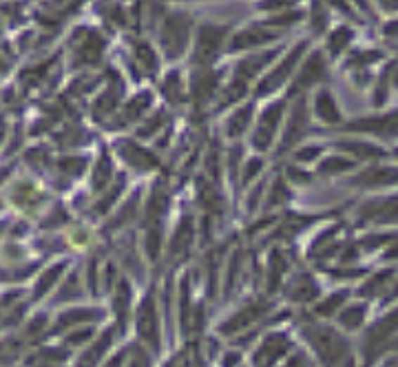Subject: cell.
I'll return each mask as SVG.
<instances>
[{
    "label": "cell",
    "instance_id": "cell-31",
    "mask_svg": "<svg viewBox=\"0 0 398 367\" xmlns=\"http://www.w3.org/2000/svg\"><path fill=\"white\" fill-rule=\"evenodd\" d=\"M349 42H352V32H349V29H336V32L330 36V51L336 56L339 51H343Z\"/></svg>",
    "mask_w": 398,
    "mask_h": 367
},
{
    "label": "cell",
    "instance_id": "cell-45",
    "mask_svg": "<svg viewBox=\"0 0 398 367\" xmlns=\"http://www.w3.org/2000/svg\"><path fill=\"white\" fill-rule=\"evenodd\" d=\"M124 361H127V354L124 352H120L117 356H113L109 363H106V367H124Z\"/></svg>",
    "mask_w": 398,
    "mask_h": 367
},
{
    "label": "cell",
    "instance_id": "cell-37",
    "mask_svg": "<svg viewBox=\"0 0 398 367\" xmlns=\"http://www.w3.org/2000/svg\"><path fill=\"white\" fill-rule=\"evenodd\" d=\"M347 150H352L354 155L367 160V157H376V155H383V153L376 148V146H370V144H345Z\"/></svg>",
    "mask_w": 398,
    "mask_h": 367
},
{
    "label": "cell",
    "instance_id": "cell-1",
    "mask_svg": "<svg viewBox=\"0 0 398 367\" xmlns=\"http://www.w3.org/2000/svg\"><path fill=\"white\" fill-rule=\"evenodd\" d=\"M191 34V22L186 13H171L162 27V47L166 49L168 58H177L186 49Z\"/></svg>",
    "mask_w": 398,
    "mask_h": 367
},
{
    "label": "cell",
    "instance_id": "cell-50",
    "mask_svg": "<svg viewBox=\"0 0 398 367\" xmlns=\"http://www.w3.org/2000/svg\"><path fill=\"white\" fill-rule=\"evenodd\" d=\"M394 86H398V71L394 73Z\"/></svg>",
    "mask_w": 398,
    "mask_h": 367
},
{
    "label": "cell",
    "instance_id": "cell-3",
    "mask_svg": "<svg viewBox=\"0 0 398 367\" xmlns=\"http://www.w3.org/2000/svg\"><path fill=\"white\" fill-rule=\"evenodd\" d=\"M310 341L314 345V349L319 352V356L326 361V365L336 367L343 356H347V347L345 343L330 330H310Z\"/></svg>",
    "mask_w": 398,
    "mask_h": 367
},
{
    "label": "cell",
    "instance_id": "cell-51",
    "mask_svg": "<svg viewBox=\"0 0 398 367\" xmlns=\"http://www.w3.org/2000/svg\"><path fill=\"white\" fill-rule=\"evenodd\" d=\"M40 367H56V365H40Z\"/></svg>",
    "mask_w": 398,
    "mask_h": 367
},
{
    "label": "cell",
    "instance_id": "cell-12",
    "mask_svg": "<svg viewBox=\"0 0 398 367\" xmlns=\"http://www.w3.org/2000/svg\"><path fill=\"white\" fill-rule=\"evenodd\" d=\"M323 75H326V60H323V56H321V53H312V58L301 69L295 86L297 89H308V86H312L314 82H319L321 78H323Z\"/></svg>",
    "mask_w": 398,
    "mask_h": 367
},
{
    "label": "cell",
    "instance_id": "cell-36",
    "mask_svg": "<svg viewBox=\"0 0 398 367\" xmlns=\"http://www.w3.org/2000/svg\"><path fill=\"white\" fill-rule=\"evenodd\" d=\"M127 367H150V359L146 356L144 349L133 347V352L127 354Z\"/></svg>",
    "mask_w": 398,
    "mask_h": 367
},
{
    "label": "cell",
    "instance_id": "cell-47",
    "mask_svg": "<svg viewBox=\"0 0 398 367\" xmlns=\"http://www.w3.org/2000/svg\"><path fill=\"white\" fill-rule=\"evenodd\" d=\"M166 367H186V359H184V356L179 354V356H175L171 363H168Z\"/></svg>",
    "mask_w": 398,
    "mask_h": 367
},
{
    "label": "cell",
    "instance_id": "cell-13",
    "mask_svg": "<svg viewBox=\"0 0 398 367\" xmlns=\"http://www.w3.org/2000/svg\"><path fill=\"white\" fill-rule=\"evenodd\" d=\"M264 314V305L262 303H255V305H248V308L239 310L233 318H228L226 323L222 326V332L224 334H233V332H239L243 328H248L250 323Z\"/></svg>",
    "mask_w": 398,
    "mask_h": 367
},
{
    "label": "cell",
    "instance_id": "cell-24",
    "mask_svg": "<svg viewBox=\"0 0 398 367\" xmlns=\"http://www.w3.org/2000/svg\"><path fill=\"white\" fill-rule=\"evenodd\" d=\"M150 106V94H140V96H135L129 104H127V109L124 113L120 115V127L122 124H127V122H133L137 117H142V113Z\"/></svg>",
    "mask_w": 398,
    "mask_h": 367
},
{
    "label": "cell",
    "instance_id": "cell-19",
    "mask_svg": "<svg viewBox=\"0 0 398 367\" xmlns=\"http://www.w3.org/2000/svg\"><path fill=\"white\" fill-rule=\"evenodd\" d=\"M102 312L100 310H69L65 314H60L56 321V330H63V328H71V326H78V323H86V321H94L98 318Z\"/></svg>",
    "mask_w": 398,
    "mask_h": 367
},
{
    "label": "cell",
    "instance_id": "cell-17",
    "mask_svg": "<svg viewBox=\"0 0 398 367\" xmlns=\"http://www.w3.org/2000/svg\"><path fill=\"white\" fill-rule=\"evenodd\" d=\"M316 115L328 122V124H336V122H341V113H339V106L332 100V96L328 91H321L316 96Z\"/></svg>",
    "mask_w": 398,
    "mask_h": 367
},
{
    "label": "cell",
    "instance_id": "cell-28",
    "mask_svg": "<svg viewBox=\"0 0 398 367\" xmlns=\"http://www.w3.org/2000/svg\"><path fill=\"white\" fill-rule=\"evenodd\" d=\"M374 124H357V129H367L374 133H387V135H398V117H387V120H370Z\"/></svg>",
    "mask_w": 398,
    "mask_h": 367
},
{
    "label": "cell",
    "instance_id": "cell-22",
    "mask_svg": "<svg viewBox=\"0 0 398 367\" xmlns=\"http://www.w3.org/2000/svg\"><path fill=\"white\" fill-rule=\"evenodd\" d=\"M359 181L365 186H390V184H398V171H394V168H376V171L365 173Z\"/></svg>",
    "mask_w": 398,
    "mask_h": 367
},
{
    "label": "cell",
    "instance_id": "cell-15",
    "mask_svg": "<svg viewBox=\"0 0 398 367\" xmlns=\"http://www.w3.org/2000/svg\"><path fill=\"white\" fill-rule=\"evenodd\" d=\"M274 34L266 32V29H248V32H239L233 38V49H250V47H262V44L270 42Z\"/></svg>",
    "mask_w": 398,
    "mask_h": 367
},
{
    "label": "cell",
    "instance_id": "cell-48",
    "mask_svg": "<svg viewBox=\"0 0 398 367\" xmlns=\"http://www.w3.org/2000/svg\"><path fill=\"white\" fill-rule=\"evenodd\" d=\"M385 32H387V36H394V32H398V22L387 25V27H385Z\"/></svg>",
    "mask_w": 398,
    "mask_h": 367
},
{
    "label": "cell",
    "instance_id": "cell-43",
    "mask_svg": "<svg viewBox=\"0 0 398 367\" xmlns=\"http://www.w3.org/2000/svg\"><path fill=\"white\" fill-rule=\"evenodd\" d=\"M274 195H272V204H277V202H281V200H285V197H288V193H285V188L281 186V181L277 184V186H274V191H272Z\"/></svg>",
    "mask_w": 398,
    "mask_h": 367
},
{
    "label": "cell",
    "instance_id": "cell-35",
    "mask_svg": "<svg viewBox=\"0 0 398 367\" xmlns=\"http://www.w3.org/2000/svg\"><path fill=\"white\" fill-rule=\"evenodd\" d=\"M164 122H166V115L160 111V113H155V115H153L148 122H146V124L140 129V137H150L153 133H158L162 127H164Z\"/></svg>",
    "mask_w": 398,
    "mask_h": 367
},
{
    "label": "cell",
    "instance_id": "cell-27",
    "mask_svg": "<svg viewBox=\"0 0 398 367\" xmlns=\"http://www.w3.org/2000/svg\"><path fill=\"white\" fill-rule=\"evenodd\" d=\"M58 168H60V173L67 175V177H75L78 179L82 173H84V168H86V160L84 157H65V160H60L58 162Z\"/></svg>",
    "mask_w": 398,
    "mask_h": 367
},
{
    "label": "cell",
    "instance_id": "cell-29",
    "mask_svg": "<svg viewBox=\"0 0 398 367\" xmlns=\"http://www.w3.org/2000/svg\"><path fill=\"white\" fill-rule=\"evenodd\" d=\"M164 96L171 102H179L184 98V84H181L179 73H171L164 80Z\"/></svg>",
    "mask_w": 398,
    "mask_h": 367
},
{
    "label": "cell",
    "instance_id": "cell-39",
    "mask_svg": "<svg viewBox=\"0 0 398 367\" xmlns=\"http://www.w3.org/2000/svg\"><path fill=\"white\" fill-rule=\"evenodd\" d=\"M91 336H94V330H91V328H80V330H75L71 336H67V343L78 347V345H82L84 341H89Z\"/></svg>",
    "mask_w": 398,
    "mask_h": 367
},
{
    "label": "cell",
    "instance_id": "cell-41",
    "mask_svg": "<svg viewBox=\"0 0 398 367\" xmlns=\"http://www.w3.org/2000/svg\"><path fill=\"white\" fill-rule=\"evenodd\" d=\"M259 171H262V162L257 160L255 164H248V166H246V173H243V175H246V177H243V179H246V181H250L252 177H257V173H259Z\"/></svg>",
    "mask_w": 398,
    "mask_h": 367
},
{
    "label": "cell",
    "instance_id": "cell-16",
    "mask_svg": "<svg viewBox=\"0 0 398 367\" xmlns=\"http://www.w3.org/2000/svg\"><path fill=\"white\" fill-rule=\"evenodd\" d=\"M252 113H255V106L248 104V106H243V109L235 111L233 117L228 120V137L231 140H237V137H241L243 133H246L250 129V122H252Z\"/></svg>",
    "mask_w": 398,
    "mask_h": 367
},
{
    "label": "cell",
    "instance_id": "cell-30",
    "mask_svg": "<svg viewBox=\"0 0 398 367\" xmlns=\"http://www.w3.org/2000/svg\"><path fill=\"white\" fill-rule=\"evenodd\" d=\"M135 56H137V60H140V65H142L144 71L153 73L158 69V58H155V53H153V49L148 47V44H135Z\"/></svg>",
    "mask_w": 398,
    "mask_h": 367
},
{
    "label": "cell",
    "instance_id": "cell-10",
    "mask_svg": "<svg viewBox=\"0 0 398 367\" xmlns=\"http://www.w3.org/2000/svg\"><path fill=\"white\" fill-rule=\"evenodd\" d=\"M305 127H308V109H305V102H299V104H295L293 113H290V122H288V129H285L283 142H281V150L293 146L305 133Z\"/></svg>",
    "mask_w": 398,
    "mask_h": 367
},
{
    "label": "cell",
    "instance_id": "cell-23",
    "mask_svg": "<svg viewBox=\"0 0 398 367\" xmlns=\"http://www.w3.org/2000/svg\"><path fill=\"white\" fill-rule=\"evenodd\" d=\"M193 235H195V231H193V219L186 217V219H184V221L177 226L175 237H173V241H171V252H173V255H179V252L186 250L188 243L193 241Z\"/></svg>",
    "mask_w": 398,
    "mask_h": 367
},
{
    "label": "cell",
    "instance_id": "cell-42",
    "mask_svg": "<svg viewBox=\"0 0 398 367\" xmlns=\"http://www.w3.org/2000/svg\"><path fill=\"white\" fill-rule=\"evenodd\" d=\"M319 153H321V148L314 146V148H305V150H301L297 157H299V162H310V160H314V155H319Z\"/></svg>",
    "mask_w": 398,
    "mask_h": 367
},
{
    "label": "cell",
    "instance_id": "cell-49",
    "mask_svg": "<svg viewBox=\"0 0 398 367\" xmlns=\"http://www.w3.org/2000/svg\"><path fill=\"white\" fill-rule=\"evenodd\" d=\"M288 367H305V365H303L301 356H297V359H293V361H290V363H288Z\"/></svg>",
    "mask_w": 398,
    "mask_h": 367
},
{
    "label": "cell",
    "instance_id": "cell-4",
    "mask_svg": "<svg viewBox=\"0 0 398 367\" xmlns=\"http://www.w3.org/2000/svg\"><path fill=\"white\" fill-rule=\"evenodd\" d=\"M224 40H226V29L224 27H215V25H206L199 29V36H197V63L208 65L212 63L222 47H224Z\"/></svg>",
    "mask_w": 398,
    "mask_h": 367
},
{
    "label": "cell",
    "instance_id": "cell-6",
    "mask_svg": "<svg viewBox=\"0 0 398 367\" xmlns=\"http://www.w3.org/2000/svg\"><path fill=\"white\" fill-rule=\"evenodd\" d=\"M281 115H283V104L281 102L272 104L270 109H266V113L262 115V122H259V127L255 131V137H252L255 148H259V150L270 148L274 131H277L279 122H281Z\"/></svg>",
    "mask_w": 398,
    "mask_h": 367
},
{
    "label": "cell",
    "instance_id": "cell-40",
    "mask_svg": "<svg viewBox=\"0 0 398 367\" xmlns=\"http://www.w3.org/2000/svg\"><path fill=\"white\" fill-rule=\"evenodd\" d=\"M398 328V310H396V314H392V318H387V321H383V323L378 326V330L383 332V334H378L376 339H383V336H387V334H392L394 330Z\"/></svg>",
    "mask_w": 398,
    "mask_h": 367
},
{
    "label": "cell",
    "instance_id": "cell-8",
    "mask_svg": "<svg viewBox=\"0 0 398 367\" xmlns=\"http://www.w3.org/2000/svg\"><path fill=\"white\" fill-rule=\"evenodd\" d=\"M290 347V341L281 334H272L270 339H266L262 345H259L257 354H255V367H274L285 352Z\"/></svg>",
    "mask_w": 398,
    "mask_h": 367
},
{
    "label": "cell",
    "instance_id": "cell-25",
    "mask_svg": "<svg viewBox=\"0 0 398 367\" xmlns=\"http://www.w3.org/2000/svg\"><path fill=\"white\" fill-rule=\"evenodd\" d=\"M217 91V78L208 71H202L199 75H195V98L199 102H204L206 98H210Z\"/></svg>",
    "mask_w": 398,
    "mask_h": 367
},
{
    "label": "cell",
    "instance_id": "cell-21",
    "mask_svg": "<svg viewBox=\"0 0 398 367\" xmlns=\"http://www.w3.org/2000/svg\"><path fill=\"white\" fill-rule=\"evenodd\" d=\"M65 268H67V264H56V266H51L49 270H44V274L38 279V283H36V290H34V297L36 299H40V297H44L49 292V290L58 283V279L63 277V272H65Z\"/></svg>",
    "mask_w": 398,
    "mask_h": 367
},
{
    "label": "cell",
    "instance_id": "cell-5",
    "mask_svg": "<svg viewBox=\"0 0 398 367\" xmlns=\"http://www.w3.org/2000/svg\"><path fill=\"white\" fill-rule=\"evenodd\" d=\"M303 49H305V42H301V44H297V47L288 53V58H283V63L274 69V71H270V75L268 78L259 84V89H257V94L259 96H266V94H270V91H274V89H279L285 80H288V75L295 71V67L299 65V60H301V56H303Z\"/></svg>",
    "mask_w": 398,
    "mask_h": 367
},
{
    "label": "cell",
    "instance_id": "cell-9",
    "mask_svg": "<svg viewBox=\"0 0 398 367\" xmlns=\"http://www.w3.org/2000/svg\"><path fill=\"white\" fill-rule=\"evenodd\" d=\"M117 153L122 157H124V162L133 168H137V171H153V168H158V157H153L150 153H146L140 144L135 142H120L117 144Z\"/></svg>",
    "mask_w": 398,
    "mask_h": 367
},
{
    "label": "cell",
    "instance_id": "cell-44",
    "mask_svg": "<svg viewBox=\"0 0 398 367\" xmlns=\"http://www.w3.org/2000/svg\"><path fill=\"white\" fill-rule=\"evenodd\" d=\"M339 303H343V295H336V297H332V301L326 305V308H323V305H321V308H319V312L321 314H328L332 308H336V305H339Z\"/></svg>",
    "mask_w": 398,
    "mask_h": 367
},
{
    "label": "cell",
    "instance_id": "cell-32",
    "mask_svg": "<svg viewBox=\"0 0 398 367\" xmlns=\"http://www.w3.org/2000/svg\"><path fill=\"white\" fill-rule=\"evenodd\" d=\"M316 295V285L312 283V279H299L293 288V297L295 301H308L310 297Z\"/></svg>",
    "mask_w": 398,
    "mask_h": 367
},
{
    "label": "cell",
    "instance_id": "cell-46",
    "mask_svg": "<svg viewBox=\"0 0 398 367\" xmlns=\"http://www.w3.org/2000/svg\"><path fill=\"white\" fill-rule=\"evenodd\" d=\"M69 281H71V283H69V288L73 290L75 295H80V288H78V283H80V281H78V277H75V274H73V277H71ZM65 297H67V292H60V299H58V301H65Z\"/></svg>",
    "mask_w": 398,
    "mask_h": 367
},
{
    "label": "cell",
    "instance_id": "cell-18",
    "mask_svg": "<svg viewBox=\"0 0 398 367\" xmlns=\"http://www.w3.org/2000/svg\"><path fill=\"white\" fill-rule=\"evenodd\" d=\"M113 179V164H111V157L106 155V153H102V155L98 157L96 166H94V179H91V186H94L96 191H102L106 184H111Z\"/></svg>",
    "mask_w": 398,
    "mask_h": 367
},
{
    "label": "cell",
    "instance_id": "cell-11",
    "mask_svg": "<svg viewBox=\"0 0 398 367\" xmlns=\"http://www.w3.org/2000/svg\"><path fill=\"white\" fill-rule=\"evenodd\" d=\"M113 339H115V332L113 330H106V332H102V336L100 339L91 345L84 354L80 356V361H78V367H96L102 359H104V354H106V349H109L111 345H113Z\"/></svg>",
    "mask_w": 398,
    "mask_h": 367
},
{
    "label": "cell",
    "instance_id": "cell-34",
    "mask_svg": "<svg viewBox=\"0 0 398 367\" xmlns=\"http://www.w3.org/2000/svg\"><path fill=\"white\" fill-rule=\"evenodd\" d=\"M354 166L349 160H343V157H330L323 166H321V173L326 175H334V173H343V171H349V168Z\"/></svg>",
    "mask_w": 398,
    "mask_h": 367
},
{
    "label": "cell",
    "instance_id": "cell-52",
    "mask_svg": "<svg viewBox=\"0 0 398 367\" xmlns=\"http://www.w3.org/2000/svg\"><path fill=\"white\" fill-rule=\"evenodd\" d=\"M396 155H398V150H396Z\"/></svg>",
    "mask_w": 398,
    "mask_h": 367
},
{
    "label": "cell",
    "instance_id": "cell-20",
    "mask_svg": "<svg viewBox=\"0 0 398 367\" xmlns=\"http://www.w3.org/2000/svg\"><path fill=\"white\" fill-rule=\"evenodd\" d=\"M113 308H115V314L120 318V326L124 328L127 326V318H129V308H131V288H129L127 281H120V285L115 290Z\"/></svg>",
    "mask_w": 398,
    "mask_h": 367
},
{
    "label": "cell",
    "instance_id": "cell-26",
    "mask_svg": "<svg viewBox=\"0 0 398 367\" xmlns=\"http://www.w3.org/2000/svg\"><path fill=\"white\" fill-rule=\"evenodd\" d=\"M120 98V86L115 84L113 89H106L104 94L98 98V102L94 104V111L98 117H104V115H109L113 109H115V102Z\"/></svg>",
    "mask_w": 398,
    "mask_h": 367
},
{
    "label": "cell",
    "instance_id": "cell-2",
    "mask_svg": "<svg viewBox=\"0 0 398 367\" xmlns=\"http://www.w3.org/2000/svg\"><path fill=\"white\" fill-rule=\"evenodd\" d=\"M137 332H140V339L150 349H160V318L153 295L144 297V301L140 303V310H137Z\"/></svg>",
    "mask_w": 398,
    "mask_h": 367
},
{
    "label": "cell",
    "instance_id": "cell-7",
    "mask_svg": "<svg viewBox=\"0 0 398 367\" xmlns=\"http://www.w3.org/2000/svg\"><path fill=\"white\" fill-rule=\"evenodd\" d=\"M104 51V38L98 32H86L84 36L78 38V44H75V58L73 63L78 65H96L102 58Z\"/></svg>",
    "mask_w": 398,
    "mask_h": 367
},
{
    "label": "cell",
    "instance_id": "cell-33",
    "mask_svg": "<svg viewBox=\"0 0 398 367\" xmlns=\"http://www.w3.org/2000/svg\"><path fill=\"white\" fill-rule=\"evenodd\" d=\"M370 215L376 219H385V221H398V197L396 200H390V202H385L383 206H378V210H374V212H370Z\"/></svg>",
    "mask_w": 398,
    "mask_h": 367
},
{
    "label": "cell",
    "instance_id": "cell-14",
    "mask_svg": "<svg viewBox=\"0 0 398 367\" xmlns=\"http://www.w3.org/2000/svg\"><path fill=\"white\" fill-rule=\"evenodd\" d=\"M272 56H274V53H255V56L246 58V60H243V63H239V67H237V80L246 84V82L252 78V75H257L259 71H262V69L270 63Z\"/></svg>",
    "mask_w": 398,
    "mask_h": 367
},
{
    "label": "cell",
    "instance_id": "cell-38",
    "mask_svg": "<svg viewBox=\"0 0 398 367\" xmlns=\"http://www.w3.org/2000/svg\"><path fill=\"white\" fill-rule=\"evenodd\" d=\"M363 321V308H349L341 314V323L347 328H357Z\"/></svg>",
    "mask_w": 398,
    "mask_h": 367
}]
</instances>
